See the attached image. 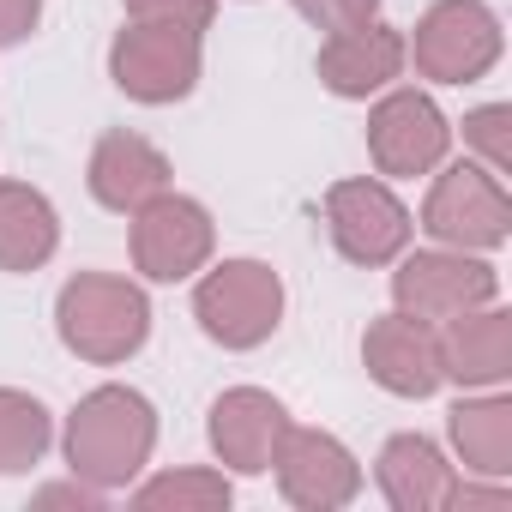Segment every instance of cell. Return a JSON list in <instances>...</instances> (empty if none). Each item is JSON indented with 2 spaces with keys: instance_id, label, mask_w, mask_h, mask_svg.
I'll list each match as a JSON object with an SVG mask.
<instances>
[{
  "instance_id": "23",
  "label": "cell",
  "mask_w": 512,
  "mask_h": 512,
  "mask_svg": "<svg viewBox=\"0 0 512 512\" xmlns=\"http://www.w3.org/2000/svg\"><path fill=\"white\" fill-rule=\"evenodd\" d=\"M296 7H302L320 31H350V25H368L374 0H296Z\"/></svg>"
},
{
  "instance_id": "7",
  "label": "cell",
  "mask_w": 512,
  "mask_h": 512,
  "mask_svg": "<svg viewBox=\"0 0 512 512\" xmlns=\"http://www.w3.org/2000/svg\"><path fill=\"white\" fill-rule=\"evenodd\" d=\"M428 235L452 241V247H494L506 235V187L494 169H452L434 181L428 199Z\"/></svg>"
},
{
  "instance_id": "21",
  "label": "cell",
  "mask_w": 512,
  "mask_h": 512,
  "mask_svg": "<svg viewBox=\"0 0 512 512\" xmlns=\"http://www.w3.org/2000/svg\"><path fill=\"white\" fill-rule=\"evenodd\" d=\"M229 488L217 476H163L151 488H139V506H223Z\"/></svg>"
},
{
  "instance_id": "15",
  "label": "cell",
  "mask_w": 512,
  "mask_h": 512,
  "mask_svg": "<svg viewBox=\"0 0 512 512\" xmlns=\"http://www.w3.org/2000/svg\"><path fill=\"white\" fill-rule=\"evenodd\" d=\"M284 410L266 398V392H229L217 410H211V440H217V452L229 458V464H241V470H266L272 464V452H278V440H284Z\"/></svg>"
},
{
  "instance_id": "17",
  "label": "cell",
  "mask_w": 512,
  "mask_h": 512,
  "mask_svg": "<svg viewBox=\"0 0 512 512\" xmlns=\"http://www.w3.org/2000/svg\"><path fill=\"white\" fill-rule=\"evenodd\" d=\"M380 488L392 506L404 512H428V506H446L452 500V470L446 458L422 440V434H398L380 458Z\"/></svg>"
},
{
  "instance_id": "12",
  "label": "cell",
  "mask_w": 512,
  "mask_h": 512,
  "mask_svg": "<svg viewBox=\"0 0 512 512\" xmlns=\"http://www.w3.org/2000/svg\"><path fill=\"white\" fill-rule=\"evenodd\" d=\"M368 368L386 392H404V398H428L440 386V344L422 320L410 314H392V320H374L368 326Z\"/></svg>"
},
{
  "instance_id": "8",
  "label": "cell",
  "mask_w": 512,
  "mask_h": 512,
  "mask_svg": "<svg viewBox=\"0 0 512 512\" xmlns=\"http://www.w3.org/2000/svg\"><path fill=\"white\" fill-rule=\"evenodd\" d=\"M211 253V223L193 199H145L139 223H133V260L145 278H187L199 260Z\"/></svg>"
},
{
  "instance_id": "20",
  "label": "cell",
  "mask_w": 512,
  "mask_h": 512,
  "mask_svg": "<svg viewBox=\"0 0 512 512\" xmlns=\"http://www.w3.org/2000/svg\"><path fill=\"white\" fill-rule=\"evenodd\" d=\"M49 446V416L37 398L0 392V470H25Z\"/></svg>"
},
{
  "instance_id": "1",
  "label": "cell",
  "mask_w": 512,
  "mask_h": 512,
  "mask_svg": "<svg viewBox=\"0 0 512 512\" xmlns=\"http://www.w3.org/2000/svg\"><path fill=\"white\" fill-rule=\"evenodd\" d=\"M67 452H73V470L91 476V482H127L145 452H151V410L145 398L109 386V392H91L67 428Z\"/></svg>"
},
{
  "instance_id": "19",
  "label": "cell",
  "mask_w": 512,
  "mask_h": 512,
  "mask_svg": "<svg viewBox=\"0 0 512 512\" xmlns=\"http://www.w3.org/2000/svg\"><path fill=\"white\" fill-rule=\"evenodd\" d=\"M452 440L464 452L470 470L482 476H506V458H512V410L500 398L488 404H458L452 410Z\"/></svg>"
},
{
  "instance_id": "3",
  "label": "cell",
  "mask_w": 512,
  "mask_h": 512,
  "mask_svg": "<svg viewBox=\"0 0 512 512\" xmlns=\"http://www.w3.org/2000/svg\"><path fill=\"white\" fill-rule=\"evenodd\" d=\"M115 79L139 103L187 97L193 79H199V31L193 25H169V19H139L115 43Z\"/></svg>"
},
{
  "instance_id": "5",
  "label": "cell",
  "mask_w": 512,
  "mask_h": 512,
  "mask_svg": "<svg viewBox=\"0 0 512 512\" xmlns=\"http://www.w3.org/2000/svg\"><path fill=\"white\" fill-rule=\"evenodd\" d=\"M278 308H284V290L266 266H253V260H235L223 272H211L199 284V320L217 344H260L272 326H278Z\"/></svg>"
},
{
  "instance_id": "10",
  "label": "cell",
  "mask_w": 512,
  "mask_h": 512,
  "mask_svg": "<svg viewBox=\"0 0 512 512\" xmlns=\"http://www.w3.org/2000/svg\"><path fill=\"white\" fill-rule=\"evenodd\" d=\"M368 151H374V163H380L386 175H422V169H434L440 151H446V121H440V109H434L428 97L398 91V97H386V103L374 109V121H368Z\"/></svg>"
},
{
  "instance_id": "22",
  "label": "cell",
  "mask_w": 512,
  "mask_h": 512,
  "mask_svg": "<svg viewBox=\"0 0 512 512\" xmlns=\"http://www.w3.org/2000/svg\"><path fill=\"white\" fill-rule=\"evenodd\" d=\"M464 139L488 157V169L500 175L506 163H512V139H506V109H476L470 121H464Z\"/></svg>"
},
{
  "instance_id": "2",
  "label": "cell",
  "mask_w": 512,
  "mask_h": 512,
  "mask_svg": "<svg viewBox=\"0 0 512 512\" xmlns=\"http://www.w3.org/2000/svg\"><path fill=\"white\" fill-rule=\"evenodd\" d=\"M145 326H151L145 296L121 278H79L61 296V332L91 362H121L127 350L145 344Z\"/></svg>"
},
{
  "instance_id": "9",
  "label": "cell",
  "mask_w": 512,
  "mask_h": 512,
  "mask_svg": "<svg viewBox=\"0 0 512 512\" xmlns=\"http://www.w3.org/2000/svg\"><path fill=\"white\" fill-rule=\"evenodd\" d=\"M392 290H398V308L410 320L434 326V320H452L464 308H482L494 296V272L464 260V253H458V260H452V253H416V260L398 272Z\"/></svg>"
},
{
  "instance_id": "6",
  "label": "cell",
  "mask_w": 512,
  "mask_h": 512,
  "mask_svg": "<svg viewBox=\"0 0 512 512\" xmlns=\"http://www.w3.org/2000/svg\"><path fill=\"white\" fill-rule=\"evenodd\" d=\"M326 211H332L338 253L356 260V266H386L392 253L410 241V211L380 181H338L332 199H326Z\"/></svg>"
},
{
  "instance_id": "4",
  "label": "cell",
  "mask_w": 512,
  "mask_h": 512,
  "mask_svg": "<svg viewBox=\"0 0 512 512\" xmlns=\"http://www.w3.org/2000/svg\"><path fill=\"white\" fill-rule=\"evenodd\" d=\"M494 55H500V25L482 0H446L416 31V67L446 85H470L476 73L494 67Z\"/></svg>"
},
{
  "instance_id": "11",
  "label": "cell",
  "mask_w": 512,
  "mask_h": 512,
  "mask_svg": "<svg viewBox=\"0 0 512 512\" xmlns=\"http://www.w3.org/2000/svg\"><path fill=\"white\" fill-rule=\"evenodd\" d=\"M278 476H284V494L302 500V506H338L356 494V464L350 452L332 440V434H308V428H284L278 452H272Z\"/></svg>"
},
{
  "instance_id": "18",
  "label": "cell",
  "mask_w": 512,
  "mask_h": 512,
  "mask_svg": "<svg viewBox=\"0 0 512 512\" xmlns=\"http://www.w3.org/2000/svg\"><path fill=\"white\" fill-rule=\"evenodd\" d=\"M55 247V211L43 193L31 187H0V266L7 272H31L49 260Z\"/></svg>"
},
{
  "instance_id": "16",
  "label": "cell",
  "mask_w": 512,
  "mask_h": 512,
  "mask_svg": "<svg viewBox=\"0 0 512 512\" xmlns=\"http://www.w3.org/2000/svg\"><path fill=\"white\" fill-rule=\"evenodd\" d=\"M434 344H440V374H458L470 386H488L512 362V320L506 314H470L464 308V314L446 320V338H434Z\"/></svg>"
},
{
  "instance_id": "14",
  "label": "cell",
  "mask_w": 512,
  "mask_h": 512,
  "mask_svg": "<svg viewBox=\"0 0 512 512\" xmlns=\"http://www.w3.org/2000/svg\"><path fill=\"white\" fill-rule=\"evenodd\" d=\"M169 181V163L139 139V133H109L91 157V193L109 211H139L145 199H157Z\"/></svg>"
},
{
  "instance_id": "25",
  "label": "cell",
  "mask_w": 512,
  "mask_h": 512,
  "mask_svg": "<svg viewBox=\"0 0 512 512\" xmlns=\"http://www.w3.org/2000/svg\"><path fill=\"white\" fill-rule=\"evenodd\" d=\"M37 25V0H0V43H19Z\"/></svg>"
},
{
  "instance_id": "24",
  "label": "cell",
  "mask_w": 512,
  "mask_h": 512,
  "mask_svg": "<svg viewBox=\"0 0 512 512\" xmlns=\"http://www.w3.org/2000/svg\"><path fill=\"white\" fill-rule=\"evenodd\" d=\"M127 7L139 19H169V25H193V31H205V19H211V0H127Z\"/></svg>"
},
{
  "instance_id": "13",
  "label": "cell",
  "mask_w": 512,
  "mask_h": 512,
  "mask_svg": "<svg viewBox=\"0 0 512 512\" xmlns=\"http://www.w3.org/2000/svg\"><path fill=\"white\" fill-rule=\"evenodd\" d=\"M398 67H404V37L386 31V25L332 31L326 49H320V79H326L338 97H368V91H380L386 79H398Z\"/></svg>"
}]
</instances>
